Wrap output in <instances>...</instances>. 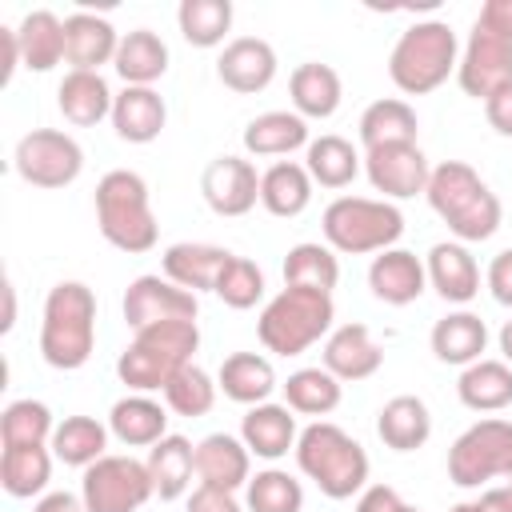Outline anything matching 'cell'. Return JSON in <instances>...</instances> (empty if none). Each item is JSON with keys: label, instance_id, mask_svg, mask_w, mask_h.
Segmentation results:
<instances>
[{"label": "cell", "instance_id": "cell-59", "mask_svg": "<svg viewBox=\"0 0 512 512\" xmlns=\"http://www.w3.org/2000/svg\"><path fill=\"white\" fill-rule=\"evenodd\" d=\"M400 512H420V508H416V504H404V508H400Z\"/></svg>", "mask_w": 512, "mask_h": 512}, {"label": "cell", "instance_id": "cell-23", "mask_svg": "<svg viewBox=\"0 0 512 512\" xmlns=\"http://www.w3.org/2000/svg\"><path fill=\"white\" fill-rule=\"evenodd\" d=\"M108 432L124 448H152L168 436V404L152 400L148 392H128L108 408Z\"/></svg>", "mask_w": 512, "mask_h": 512}, {"label": "cell", "instance_id": "cell-32", "mask_svg": "<svg viewBox=\"0 0 512 512\" xmlns=\"http://www.w3.org/2000/svg\"><path fill=\"white\" fill-rule=\"evenodd\" d=\"M52 448L48 444H4L0 452V488L12 500H32L48 492L52 480Z\"/></svg>", "mask_w": 512, "mask_h": 512}, {"label": "cell", "instance_id": "cell-29", "mask_svg": "<svg viewBox=\"0 0 512 512\" xmlns=\"http://www.w3.org/2000/svg\"><path fill=\"white\" fill-rule=\"evenodd\" d=\"M144 464H148L156 500L172 504V500L188 496V488H192V476H196V444L188 436L168 432L164 440H156L148 448V460Z\"/></svg>", "mask_w": 512, "mask_h": 512}, {"label": "cell", "instance_id": "cell-51", "mask_svg": "<svg viewBox=\"0 0 512 512\" xmlns=\"http://www.w3.org/2000/svg\"><path fill=\"white\" fill-rule=\"evenodd\" d=\"M400 508H404V500H400L396 488H388V484H368V488L356 496V508H352V512H400Z\"/></svg>", "mask_w": 512, "mask_h": 512}, {"label": "cell", "instance_id": "cell-30", "mask_svg": "<svg viewBox=\"0 0 512 512\" xmlns=\"http://www.w3.org/2000/svg\"><path fill=\"white\" fill-rule=\"evenodd\" d=\"M376 436L392 452H416V448H424L428 436H432V412H428V404L420 396H412V392H400V396L384 400L380 412H376Z\"/></svg>", "mask_w": 512, "mask_h": 512}, {"label": "cell", "instance_id": "cell-5", "mask_svg": "<svg viewBox=\"0 0 512 512\" xmlns=\"http://www.w3.org/2000/svg\"><path fill=\"white\" fill-rule=\"evenodd\" d=\"M460 40L448 20H416L408 24L388 52V80L404 96H428L448 76H456Z\"/></svg>", "mask_w": 512, "mask_h": 512}, {"label": "cell", "instance_id": "cell-39", "mask_svg": "<svg viewBox=\"0 0 512 512\" xmlns=\"http://www.w3.org/2000/svg\"><path fill=\"white\" fill-rule=\"evenodd\" d=\"M304 168H308L312 184H320V188H348L364 172V156L352 148V140H344L336 132H324V136L308 140Z\"/></svg>", "mask_w": 512, "mask_h": 512}, {"label": "cell", "instance_id": "cell-42", "mask_svg": "<svg viewBox=\"0 0 512 512\" xmlns=\"http://www.w3.org/2000/svg\"><path fill=\"white\" fill-rule=\"evenodd\" d=\"M284 404L296 412V416H328L340 408V396H344V384L324 368H296L284 384Z\"/></svg>", "mask_w": 512, "mask_h": 512}, {"label": "cell", "instance_id": "cell-37", "mask_svg": "<svg viewBox=\"0 0 512 512\" xmlns=\"http://www.w3.org/2000/svg\"><path fill=\"white\" fill-rule=\"evenodd\" d=\"M456 396L468 412H504L512 404V364L484 356V360L460 368Z\"/></svg>", "mask_w": 512, "mask_h": 512}, {"label": "cell", "instance_id": "cell-54", "mask_svg": "<svg viewBox=\"0 0 512 512\" xmlns=\"http://www.w3.org/2000/svg\"><path fill=\"white\" fill-rule=\"evenodd\" d=\"M480 508L484 512H512V484H488L480 492Z\"/></svg>", "mask_w": 512, "mask_h": 512}, {"label": "cell", "instance_id": "cell-9", "mask_svg": "<svg viewBox=\"0 0 512 512\" xmlns=\"http://www.w3.org/2000/svg\"><path fill=\"white\" fill-rule=\"evenodd\" d=\"M448 480L456 488H488L512 480V420L484 416L468 424L448 448Z\"/></svg>", "mask_w": 512, "mask_h": 512}, {"label": "cell", "instance_id": "cell-12", "mask_svg": "<svg viewBox=\"0 0 512 512\" xmlns=\"http://www.w3.org/2000/svg\"><path fill=\"white\" fill-rule=\"evenodd\" d=\"M120 312H124V324L132 332H140V328L168 324V320H196L200 300H196V292L172 284L168 276H136L124 288Z\"/></svg>", "mask_w": 512, "mask_h": 512}, {"label": "cell", "instance_id": "cell-17", "mask_svg": "<svg viewBox=\"0 0 512 512\" xmlns=\"http://www.w3.org/2000/svg\"><path fill=\"white\" fill-rule=\"evenodd\" d=\"M368 288L380 304L388 308H408L424 296L428 288V272H424V260L408 248H388V252H376L372 264H368Z\"/></svg>", "mask_w": 512, "mask_h": 512}, {"label": "cell", "instance_id": "cell-27", "mask_svg": "<svg viewBox=\"0 0 512 512\" xmlns=\"http://www.w3.org/2000/svg\"><path fill=\"white\" fill-rule=\"evenodd\" d=\"M168 124V104L156 88L124 84L112 104V128L124 144H152Z\"/></svg>", "mask_w": 512, "mask_h": 512}, {"label": "cell", "instance_id": "cell-24", "mask_svg": "<svg viewBox=\"0 0 512 512\" xmlns=\"http://www.w3.org/2000/svg\"><path fill=\"white\" fill-rule=\"evenodd\" d=\"M196 480L240 492L252 480V452L232 432H208L196 444Z\"/></svg>", "mask_w": 512, "mask_h": 512}, {"label": "cell", "instance_id": "cell-15", "mask_svg": "<svg viewBox=\"0 0 512 512\" xmlns=\"http://www.w3.org/2000/svg\"><path fill=\"white\" fill-rule=\"evenodd\" d=\"M364 176L384 200H412L424 196L432 164L420 144H384L364 152Z\"/></svg>", "mask_w": 512, "mask_h": 512}, {"label": "cell", "instance_id": "cell-44", "mask_svg": "<svg viewBox=\"0 0 512 512\" xmlns=\"http://www.w3.org/2000/svg\"><path fill=\"white\" fill-rule=\"evenodd\" d=\"M244 508L248 512H300L304 484L288 468H264L244 484Z\"/></svg>", "mask_w": 512, "mask_h": 512}, {"label": "cell", "instance_id": "cell-20", "mask_svg": "<svg viewBox=\"0 0 512 512\" xmlns=\"http://www.w3.org/2000/svg\"><path fill=\"white\" fill-rule=\"evenodd\" d=\"M120 36L108 16L96 12H72L64 16V64L72 72H100V64L116 60Z\"/></svg>", "mask_w": 512, "mask_h": 512}, {"label": "cell", "instance_id": "cell-36", "mask_svg": "<svg viewBox=\"0 0 512 512\" xmlns=\"http://www.w3.org/2000/svg\"><path fill=\"white\" fill-rule=\"evenodd\" d=\"M360 144L364 152L368 148H384V144H416V132H420V116L408 100L400 96H384V100H372L364 112H360Z\"/></svg>", "mask_w": 512, "mask_h": 512}, {"label": "cell", "instance_id": "cell-55", "mask_svg": "<svg viewBox=\"0 0 512 512\" xmlns=\"http://www.w3.org/2000/svg\"><path fill=\"white\" fill-rule=\"evenodd\" d=\"M0 44H4V84H8V80H12V72H16V68H24V64H20L16 28H0Z\"/></svg>", "mask_w": 512, "mask_h": 512}, {"label": "cell", "instance_id": "cell-19", "mask_svg": "<svg viewBox=\"0 0 512 512\" xmlns=\"http://www.w3.org/2000/svg\"><path fill=\"white\" fill-rule=\"evenodd\" d=\"M320 364L340 380V384H356V380H368L380 372L384 364V348L376 344V336L368 332V324H340L328 332L324 340V352H320Z\"/></svg>", "mask_w": 512, "mask_h": 512}, {"label": "cell", "instance_id": "cell-6", "mask_svg": "<svg viewBox=\"0 0 512 512\" xmlns=\"http://www.w3.org/2000/svg\"><path fill=\"white\" fill-rule=\"evenodd\" d=\"M200 348V328L196 320H168L140 328L128 348L116 356V376L132 392H164V384L192 364Z\"/></svg>", "mask_w": 512, "mask_h": 512}, {"label": "cell", "instance_id": "cell-34", "mask_svg": "<svg viewBox=\"0 0 512 512\" xmlns=\"http://www.w3.org/2000/svg\"><path fill=\"white\" fill-rule=\"evenodd\" d=\"M312 176L304 164L296 160H276L260 172V208L268 216H280V220H292L300 216L308 204H312Z\"/></svg>", "mask_w": 512, "mask_h": 512}, {"label": "cell", "instance_id": "cell-31", "mask_svg": "<svg viewBox=\"0 0 512 512\" xmlns=\"http://www.w3.org/2000/svg\"><path fill=\"white\" fill-rule=\"evenodd\" d=\"M216 384H220V392L232 404H244V408H256V404L272 400V392L280 388L272 360L260 356V352H232V356H224V364L216 372Z\"/></svg>", "mask_w": 512, "mask_h": 512}, {"label": "cell", "instance_id": "cell-52", "mask_svg": "<svg viewBox=\"0 0 512 512\" xmlns=\"http://www.w3.org/2000/svg\"><path fill=\"white\" fill-rule=\"evenodd\" d=\"M484 116H488V124H492L500 136L512 140V84L484 100Z\"/></svg>", "mask_w": 512, "mask_h": 512}, {"label": "cell", "instance_id": "cell-3", "mask_svg": "<svg viewBox=\"0 0 512 512\" xmlns=\"http://www.w3.org/2000/svg\"><path fill=\"white\" fill-rule=\"evenodd\" d=\"M296 468L328 500H352L368 488V452L332 420H312L296 440Z\"/></svg>", "mask_w": 512, "mask_h": 512}, {"label": "cell", "instance_id": "cell-14", "mask_svg": "<svg viewBox=\"0 0 512 512\" xmlns=\"http://www.w3.org/2000/svg\"><path fill=\"white\" fill-rule=\"evenodd\" d=\"M200 196L224 220L248 216L260 204V172L244 156H216L200 172Z\"/></svg>", "mask_w": 512, "mask_h": 512}, {"label": "cell", "instance_id": "cell-8", "mask_svg": "<svg viewBox=\"0 0 512 512\" xmlns=\"http://www.w3.org/2000/svg\"><path fill=\"white\" fill-rule=\"evenodd\" d=\"M324 244L344 256H376L396 248L404 236V212L392 200L372 196H336L320 216Z\"/></svg>", "mask_w": 512, "mask_h": 512}, {"label": "cell", "instance_id": "cell-47", "mask_svg": "<svg viewBox=\"0 0 512 512\" xmlns=\"http://www.w3.org/2000/svg\"><path fill=\"white\" fill-rule=\"evenodd\" d=\"M212 296L224 300V304L236 308V312L256 308V304L264 300V272H260V264L248 260V256H236V252H232V260L224 264V272H220Z\"/></svg>", "mask_w": 512, "mask_h": 512}, {"label": "cell", "instance_id": "cell-33", "mask_svg": "<svg viewBox=\"0 0 512 512\" xmlns=\"http://www.w3.org/2000/svg\"><path fill=\"white\" fill-rule=\"evenodd\" d=\"M244 152L248 156H288L296 148H308V120L288 112V108H272L260 112L244 124Z\"/></svg>", "mask_w": 512, "mask_h": 512}, {"label": "cell", "instance_id": "cell-13", "mask_svg": "<svg viewBox=\"0 0 512 512\" xmlns=\"http://www.w3.org/2000/svg\"><path fill=\"white\" fill-rule=\"evenodd\" d=\"M456 84L472 100H488L500 88H508L512 84V44H504L500 36H492V32L472 24V32H468V40L460 48Z\"/></svg>", "mask_w": 512, "mask_h": 512}, {"label": "cell", "instance_id": "cell-11", "mask_svg": "<svg viewBox=\"0 0 512 512\" xmlns=\"http://www.w3.org/2000/svg\"><path fill=\"white\" fill-rule=\"evenodd\" d=\"M80 496L88 512H140L156 492H152V476L144 460L108 452L84 468Z\"/></svg>", "mask_w": 512, "mask_h": 512}, {"label": "cell", "instance_id": "cell-35", "mask_svg": "<svg viewBox=\"0 0 512 512\" xmlns=\"http://www.w3.org/2000/svg\"><path fill=\"white\" fill-rule=\"evenodd\" d=\"M112 68H116V76L124 84L152 88L168 72V44L152 28H132V32L120 36V48H116Z\"/></svg>", "mask_w": 512, "mask_h": 512}, {"label": "cell", "instance_id": "cell-58", "mask_svg": "<svg viewBox=\"0 0 512 512\" xmlns=\"http://www.w3.org/2000/svg\"><path fill=\"white\" fill-rule=\"evenodd\" d=\"M448 512H484V508H480V500H460V504H452Z\"/></svg>", "mask_w": 512, "mask_h": 512}, {"label": "cell", "instance_id": "cell-4", "mask_svg": "<svg viewBox=\"0 0 512 512\" xmlns=\"http://www.w3.org/2000/svg\"><path fill=\"white\" fill-rule=\"evenodd\" d=\"M96 224H100V236L128 252V256H140V252H152L156 240H160V224H156V212H152V196H148V184L140 172L132 168H112L100 176L96 184Z\"/></svg>", "mask_w": 512, "mask_h": 512}, {"label": "cell", "instance_id": "cell-28", "mask_svg": "<svg viewBox=\"0 0 512 512\" xmlns=\"http://www.w3.org/2000/svg\"><path fill=\"white\" fill-rule=\"evenodd\" d=\"M428 344H432V356L440 364H456V368H468L476 360H484V348H488V324L468 312V308H456L448 316H440L428 332Z\"/></svg>", "mask_w": 512, "mask_h": 512}, {"label": "cell", "instance_id": "cell-56", "mask_svg": "<svg viewBox=\"0 0 512 512\" xmlns=\"http://www.w3.org/2000/svg\"><path fill=\"white\" fill-rule=\"evenodd\" d=\"M16 328V288L12 280H4V320H0V332H12Z\"/></svg>", "mask_w": 512, "mask_h": 512}, {"label": "cell", "instance_id": "cell-2", "mask_svg": "<svg viewBox=\"0 0 512 512\" xmlns=\"http://www.w3.org/2000/svg\"><path fill=\"white\" fill-rule=\"evenodd\" d=\"M96 348V292L84 280H60L44 296L40 356L56 372H76Z\"/></svg>", "mask_w": 512, "mask_h": 512}, {"label": "cell", "instance_id": "cell-53", "mask_svg": "<svg viewBox=\"0 0 512 512\" xmlns=\"http://www.w3.org/2000/svg\"><path fill=\"white\" fill-rule=\"evenodd\" d=\"M32 512H88V508H84L80 492H44V496H36Z\"/></svg>", "mask_w": 512, "mask_h": 512}, {"label": "cell", "instance_id": "cell-57", "mask_svg": "<svg viewBox=\"0 0 512 512\" xmlns=\"http://www.w3.org/2000/svg\"><path fill=\"white\" fill-rule=\"evenodd\" d=\"M496 344H500V356H504V364H512V320H504V324H500V332H496Z\"/></svg>", "mask_w": 512, "mask_h": 512}, {"label": "cell", "instance_id": "cell-46", "mask_svg": "<svg viewBox=\"0 0 512 512\" xmlns=\"http://www.w3.org/2000/svg\"><path fill=\"white\" fill-rule=\"evenodd\" d=\"M56 432L52 408L44 400H12L0 412V444H48Z\"/></svg>", "mask_w": 512, "mask_h": 512}, {"label": "cell", "instance_id": "cell-50", "mask_svg": "<svg viewBox=\"0 0 512 512\" xmlns=\"http://www.w3.org/2000/svg\"><path fill=\"white\" fill-rule=\"evenodd\" d=\"M476 28L512 44V0H484L480 12H476Z\"/></svg>", "mask_w": 512, "mask_h": 512}, {"label": "cell", "instance_id": "cell-41", "mask_svg": "<svg viewBox=\"0 0 512 512\" xmlns=\"http://www.w3.org/2000/svg\"><path fill=\"white\" fill-rule=\"evenodd\" d=\"M284 284L288 288H312V292H328L340 284V260L328 244L320 240H300L288 248L284 256Z\"/></svg>", "mask_w": 512, "mask_h": 512}, {"label": "cell", "instance_id": "cell-25", "mask_svg": "<svg viewBox=\"0 0 512 512\" xmlns=\"http://www.w3.org/2000/svg\"><path fill=\"white\" fill-rule=\"evenodd\" d=\"M288 96H292V112L296 116L328 120V116H336V108L344 100V80H340V72L332 64L304 60L288 76Z\"/></svg>", "mask_w": 512, "mask_h": 512}, {"label": "cell", "instance_id": "cell-7", "mask_svg": "<svg viewBox=\"0 0 512 512\" xmlns=\"http://www.w3.org/2000/svg\"><path fill=\"white\" fill-rule=\"evenodd\" d=\"M336 320V304L328 292H312V288H280L256 320V336L268 352L276 356H300L312 344L328 340Z\"/></svg>", "mask_w": 512, "mask_h": 512}, {"label": "cell", "instance_id": "cell-22", "mask_svg": "<svg viewBox=\"0 0 512 512\" xmlns=\"http://www.w3.org/2000/svg\"><path fill=\"white\" fill-rule=\"evenodd\" d=\"M240 440L252 456L260 460H280L288 452H296V440H300V428H296V412L288 404H256L240 416Z\"/></svg>", "mask_w": 512, "mask_h": 512}, {"label": "cell", "instance_id": "cell-21", "mask_svg": "<svg viewBox=\"0 0 512 512\" xmlns=\"http://www.w3.org/2000/svg\"><path fill=\"white\" fill-rule=\"evenodd\" d=\"M232 260L228 248L220 244H204V240H180V244H168L164 256H160V268L172 284L188 288V292H216V280L224 272V264Z\"/></svg>", "mask_w": 512, "mask_h": 512}, {"label": "cell", "instance_id": "cell-18", "mask_svg": "<svg viewBox=\"0 0 512 512\" xmlns=\"http://www.w3.org/2000/svg\"><path fill=\"white\" fill-rule=\"evenodd\" d=\"M424 272H428V288L444 304H468L480 292V264L468 252V244H460V240L432 244L424 256Z\"/></svg>", "mask_w": 512, "mask_h": 512}, {"label": "cell", "instance_id": "cell-16", "mask_svg": "<svg viewBox=\"0 0 512 512\" xmlns=\"http://www.w3.org/2000/svg\"><path fill=\"white\" fill-rule=\"evenodd\" d=\"M276 48L260 36H236L216 56V80L236 96H256L276 80Z\"/></svg>", "mask_w": 512, "mask_h": 512}, {"label": "cell", "instance_id": "cell-38", "mask_svg": "<svg viewBox=\"0 0 512 512\" xmlns=\"http://www.w3.org/2000/svg\"><path fill=\"white\" fill-rule=\"evenodd\" d=\"M16 44L28 72H52L56 64H64V20L48 8H36L16 24Z\"/></svg>", "mask_w": 512, "mask_h": 512}, {"label": "cell", "instance_id": "cell-48", "mask_svg": "<svg viewBox=\"0 0 512 512\" xmlns=\"http://www.w3.org/2000/svg\"><path fill=\"white\" fill-rule=\"evenodd\" d=\"M184 512H244V504L236 500L232 488H216V484H196L188 492V508Z\"/></svg>", "mask_w": 512, "mask_h": 512}, {"label": "cell", "instance_id": "cell-10", "mask_svg": "<svg viewBox=\"0 0 512 512\" xmlns=\"http://www.w3.org/2000/svg\"><path fill=\"white\" fill-rule=\"evenodd\" d=\"M12 168L32 188H68L84 172V148L60 128H32L16 140Z\"/></svg>", "mask_w": 512, "mask_h": 512}, {"label": "cell", "instance_id": "cell-1", "mask_svg": "<svg viewBox=\"0 0 512 512\" xmlns=\"http://www.w3.org/2000/svg\"><path fill=\"white\" fill-rule=\"evenodd\" d=\"M424 200L428 208L448 224V232L460 240V244H480V240H492L500 220H504V208H500V196L480 180V172L464 160H444L432 168L428 176V188H424Z\"/></svg>", "mask_w": 512, "mask_h": 512}, {"label": "cell", "instance_id": "cell-49", "mask_svg": "<svg viewBox=\"0 0 512 512\" xmlns=\"http://www.w3.org/2000/svg\"><path fill=\"white\" fill-rule=\"evenodd\" d=\"M484 284H488V292L500 308H512V248L492 256V264L484 272Z\"/></svg>", "mask_w": 512, "mask_h": 512}, {"label": "cell", "instance_id": "cell-26", "mask_svg": "<svg viewBox=\"0 0 512 512\" xmlns=\"http://www.w3.org/2000/svg\"><path fill=\"white\" fill-rule=\"evenodd\" d=\"M112 104H116V92L108 88V80L100 72L68 68L64 80L56 84V108L76 128H96L100 120H112Z\"/></svg>", "mask_w": 512, "mask_h": 512}, {"label": "cell", "instance_id": "cell-45", "mask_svg": "<svg viewBox=\"0 0 512 512\" xmlns=\"http://www.w3.org/2000/svg\"><path fill=\"white\" fill-rule=\"evenodd\" d=\"M216 392H220L216 376H208L200 364H188V368H180V372L164 384V404H168V412L196 420V416H208V412H212Z\"/></svg>", "mask_w": 512, "mask_h": 512}, {"label": "cell", "instance_id": "cell-43", "mask_svg": "<svg viewBox=\"0 0 512 512\" xmlns=\"http://www.w3.org/2000/svg\"><path fill=\"white\" fill-rule=\"evenodd\" d=\"M176 28L192 48H220L232 32V0H180Z\"/></svg>", "mask_w": 512, "mask_h": 512}, {"label": "cell", "instance_id": "cell-40", "mask_svg": "<svg viewBox=\"0 0 512 512\" xmlns=\"http://www.w3.org/2000/svg\"><path fill=\"white\" fill-rule=\"evenodd\" d=\"M108 436H112L108 424H100L96 416H64L56 424L48 448H52V456L60 464L84 472L88 464H96L100 456H108Z\"/></svg>", "mask_w": 512, "mask_h": 512}]
</instances>
